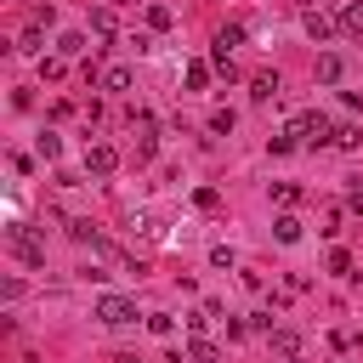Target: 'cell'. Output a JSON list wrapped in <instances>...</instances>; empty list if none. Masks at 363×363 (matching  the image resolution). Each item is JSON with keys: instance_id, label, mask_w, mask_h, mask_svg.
<instances>
[{"instance_id": "1", "label": "cell", "mask_w": 363, "mask_h": 363, "mask_svg": "<svg viewBox=\"0 0 363 363\" xmlns=\"http://www.w3.org/2000/svg\"><path fill=\"white\" fill-rule=\"evenodd\" d=\"M289 136H295V142H312V147H318V142H335V125H329V119H323L318 108H306V113H295V119H289Z\"/></svg>"}, {"instance_id": "2", "label": "cell", "mask_w": 363, "mask_h": 363, "mask_svg": "<svg viewBox=\"0 0 363 363\" xmlns=\"http://www.w3.org/2000/svg\"><path fill=\"white\" fill-rule=\"evenodd\" d=\"M6 244H11V255H17V261H28V267H40V261H45V244H40L28 227H6Z\"/></svg>"}, {"instance_id": "3", "label": "cell", "mask_w": 363, "mask_h": 363, "mask_svg": "<svg viewBox=\"0 0 363 363\" xmlns=\"http://www.w3.org/2000/svg\"><path fill=\"white\" fill-rule=\"evenodd\" d=\"M96 318L119 329V323H136L142 312H136V301H125V295H102V301H96Z\"/></svg>"}, {"instance_id": "4", "label": "cell", "mask_w": 363, "mask_h": 363, "mask_svg": "<svg viewBox=\"0 0 363 363\" xmlns=\"http://www.w3.org/2000/svg\"><path fill=\"white\" fill-rule=\"evenodd\" d=\"M85 170H91V176H113V170H119V153H113L108 142H96V147H85Z\"/></svg>"}, {"instance_id": "5", "label": "cell", "mask_w": 363, "mask_h": 363, "mask_svg": "<svg viewBox=\"0 0 363 363\" xmlns=\"http://www.w3.org/2000/svg\"><path fill=\"white\" fill-rule=\"evenodd\" d=\"M96 85H102V91H130V68H125V62H108Z\"/></svg>"}, {"instance_id": "6", "label": "cell", "mask_w": 363, "mask_h": 363, "mask_svg": "<svg viewBox=\"0 0 363 363\" xmlns=\"http://www.w3.org/2000/svg\"><path fill=\"white\" fill-rule=\"evenodd\" d=\"M91 28H96L102 40H113V28H119V17H113V6H96V11H91Z\"/></svg>"}, {"instance_id": "7", "label": "cell", "mask_w": 363, "mask_h": 363, "mask_svg": "<svg viewBox=\"0 0 363 363\" xmlns=\"http://www.w3.org/2000/svg\"><path fill=\"white\" fill-rule=\"evenodd\" d=\"M301 23H306V34H312V40H318V45H323V40H329V34H335V23H329V17H323V11H306V17H301Z\"/></svg>"}, {"instance_id": "8", "label": "cell", "mask_w": 363, "mask_h": 363, "mask_svg": "<svg viewBox=\"0 0 363 363\" xmlns=\"http://www.w3.org/2000/svg\"><path fill=\"white\" fill-rule=\"evenodd\" d=\"M250 96H255V102H272V96H278V74H255V79H250Z\"/></svg>"}, {"instance_id": "9", "label": "cell", "mask_w": 363, "mask_h": 363, "mask_svg": "<svg viewBox=\"0 0 363 363\" xmlns=\"http://www.w3.org/2000/svg\"><path fill=\"white\" fill-rule=\"evenodd\" d=\"M272 233H278V244H295V238H301V216H289V210H284V216L272 221Z\"/></svg>"}, {"instance_id": "10", "label": "cell", "mask_w": 363, "mask_h": 363, "mask_svg": "<svg viewBox=\"0 0 363 363\" xmlns=\"http://www.w3.org/2000/svg\"><path fill=\"white\" fill-rule=\"evenodd\" d=\"M187 363H221V352H216L210 340H199V335H193V340H187Z\"/></svg>"}, {"instance_id": "11", "label": "cell", "mask_w": 363, "mask_h": 363, "mask_svg": "<svg viewBox=\"0 0 363 363\" xmlns=\"http://www.w3.org/2000/svg\"><path fill=\"white\" fill-rule=\"evenodd\" d=\"M210 68H216V62H187V74H182L187 91H204V85H210Z\"/></svg>"}, {"instance_id": "12", "label": "cell", "mask_w": 363, "mask_h": 363, "mask_svg": "<svg viewBox=\"0 0 363 363\" xmlns=\"http://www.w3.org/2000/svg\"><path fill=\"white\" fill-rule=\"evenodd\" d=\"M335 147H346V153L363 147V130H357V125H335Z\"/></svg>"}, {"instance_id": "13", "label": "cell", "mask_w": 363, "mask_h": 363, "mask_svg": "<svg viewBox=\"0 0 363 363\" xmlns=\"http://www.w3.org/2000/svg\"><path fill=\"white\" fill-rule=\"evenodd\" d=\"M272 346H278L284 357H295V352H301V335H295V329H272Z\"/></svg>"}, {"instance_id": "14", "label": "cell", "mask_w": 363, "mask_h": 363, "mask_svg": "<svg viewBox=\"0 0 363 363\" xmlns=\"http://www.w3.org/2000/svg\"><path fill=\"white\" fill-rule=\"evenodd\" d=\"M340 28H346L352 40H363V6H346V11H340Z\"/></svg>"}, {"instance_id": "15", "label": "cell", "mask_w": 363, "mask_h": 363, "mask_svg": "<svg viewBox=\"0 0 363 363\" xmlns=\"http://www.w3.org/2000/svg\"><path fill=\"white\" fill-rule=\"evenodd\" d=\"M17 51H28V57H40V23H28V28L17 34Z\"/></svg>"}, {"instance_id": "16", "label": "cell", "mask_w": 363, "mask_h": 363, "mask_svg": "<svg viewBox=\"0 0 363 363\" xmlns=\"http://www.w3.org/2000/svg\"><path fill=\"white\" fill-rule=\"evenodd\" d=\"M57 51H62V57H85L91 45H85V34H62V40H57Z\"/></svg>"}, {"instance_id": "17", "label": "cell", "mask_w": 363, "mask_h": 363, "mask_svg": "<svg viewBox=\"0 0 363 363\" xmlns=\"http://www.w3.org/2000/svg\"><path fill=\"white\" fill-rule=\"evenodd\" d=\"M272 199L289 210V204H301V187H295V182H272Z\"/></svg>"}, {"instance_id": "18", "label": "cell", "mask_w": 363, "mask_h": 363, "mask_svg": "<svg viewBox=\"0 0 363 363\" xmlns=\"http://www.w3.org/2000/svg\"><path fill=\"white\" fill-rule=\"evenodd\" d=\"M318 79H340V57H335V51L318 57Z\"/></svg>"}, {"instance_id": "19", "label": "cell", "mask_w": 363, "mask_h": 363, "mask_svg": "<svg viewBox=\"0 0 363 363\" xmlns=\"http://www.w3.org/2000/svg\"><path fill=\"white\" fill-rule=\"evenodd\" d=\"M210 130L227 136V130H233V108H216V113H210Z\"/></svg>"}, {"instance_id": "20", "label": "cell", "mask_w": 363, "mask_h": 363, "mask_svg": "<svg viewBox=\"0 0 363 363\" xmlns=\"http://www.w3.org/2000/svg\"><path fill=\"white\" fill-rule=\"evenodd\" d=\"M57 153H62V136L45 130V136H40V159H57Z\"/></svg>"}, {"instance_id": "21", "label": "cell", "mask_w": 363, "mask_h": 363, "mask_svg": "<svg viewBox=\"0 0 363 363\" xmlns=\"http://www.w3.org/2000/svg\"><path fill=\"white\" fill-rule=\"evenodd\" d=\"M193 204H199V210H216L221 193H216V187H193Z\"/></svg>"}, {"instance_id": "22", "label": "cell", "mask_w": 363, "mask_h": 363, "mask_svg": "<svg viewBox=\"0 0 363 363\" xmlns=\"http://www.w3.org/2000/svg\"><path fill=\"white\" fill-rule=\"evenodd\" d=\"M329 272H340V278H352V255H346V250H329Z\"/></svg>"}, {"instance_id": "23", "label": "cell", "mask_w": 363, "mask_h": 363, "mask_svg": "<svg viewBox=\"0 0 363 363\" xmlns=\"http://www.w3.org/2000/svg\"><path fill=\"white\" fill-rule=\"evenodd\" d=\"M147 28H170V6H147Z\"/></svg>"}, {"instance_id": "24", "label": "cell", "mask_w": 363, "mask_h": 363, "mask_svg": "<svg viewBox=\"0 0 363 363\" xmlns=\"http://www.w3.org/2000/svg\"><path fill=\"white\" fill-rule=\"evenodd\" d=\"M40 74L45 79H62V57H40Z\"/></svg>"}, {"instance_id": "25", "label": "cell", "mask_w": 363, "mask_h": 363, "mask_svg": "<svg viewBox=\"0 0 363 363\" xmlns=\"http://www.w3.org/2000/svg\"><path fill=\"white\" fill-rule=\"evenodd\" d=\"M147 329H153V335H170V329H176V323H170V318H164V312H147Z\"/></svg>"}, {"instance_id": "26", "label": "cell", "mask_w": 363, "mask_h": 363, "mask_svg": "<svg viewBox=\"0 0 363 363\" xmlns=\"http://www.w3.org/2000/svg\"><path fill=\"white\" fill-rule=\"evenodd\" d=\"M346 204H352V210L363 216V187H352V193H346Z\"/></svg>"}, {"instance_id": "27", "label": "cell", "mask_w": 363, "mask_h": 363, "mask_svg": "<svg viewBox=\"0 0 363 363\" xmlns=\"http://www.w3.org/2000/svg\"><path fill=\"white\" fill-rule=\"evenodd\" d=\"M113 363H142V357H130V352H119V357H113Z\"/></svg>"}, {"instance_id": "28", "label": "cell", "mask_w": 363, "mask_h": 363, "mask_svg": "<svg viewBox=\"0 0 363 363\" xmlns=\"http://www.w3.org/2000/svg\"><path fill=\"white\" fill-rule=\"evenodd\" d=\"M289 363H301V357H289Z\"/></svg>"}]
</instances>
